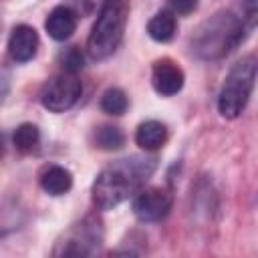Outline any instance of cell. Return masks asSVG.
I'll list each match as a JSON object with an SVG mask.
<instances>
[{
  "instance_id": "1",
  "label": "cell",
  "mask_w": 258,
  "mask_h": 258,
  "mask_svg": "<svg viewBox=\"0 0 258 258\" xmlns=\"http://www.w3.org/2000/svg\"><path fill=\"white\" fill-rule=\"evenodd\" d=\"M157 165L155 157H129L103 169L93 183V202L101 210H111L145 183Z\"/></svg>"
},
{
  "instance_id": "2",
  "label": "cell",
  "mask_w": 258,
  "mask_h": 258,
  "mask_svg": "<svg viewBox=\"0 0 258 258\" xmlns=\"http://www.w3.org/2000/svg\"><path fill=\"white\" fill-rule=\"evenodd\" d=\"M127 16H129L127 0H105L101 4L99 16L87 40V50L95 60H105L117 50L125 32Z\"/></svg>"
},
{
  "instance_id": "3",
  "label": "cell",
  "mask_w": 258,
  "mask_h": 258,
  "mask_svg": "<svg viewBox=\"0 0 258 258\" xmlns=\"http://www.w3.org/2000/svg\"><path fill=\"white\" fill-rule=\"evenodd\" d=\"M254 81H256V56L248 54L230 69L224 81V87L218 97V111L222 117L226 119L240 117L252 95Z\"/></svg>"
},
{
  "instance_id": "4",
  "label": "cell",
  "mask_w": 258,
  "mask_h": 258,
  "mask_svg": "<svg viewBox=\"0 0 258 258\" xmlns=\"http://www.w3.org/2000/svg\"><path fill=\"white\" fill-rule=\"evenodd\" d=\"M242 38V22L230 12L216 14L204 22L194 38V48L204 58H218L228 54Z\"/></svg>"
},
{
  "instance_id": "5",
  "label": "cell",
  "mask_w": 258,
  "mask_h": 258,
  "mask_svg": "<svg viewBox=\"0 0 258 258\" xmlns=\"http://www.w3.org/2000/svg\"><path fill=\"white\" fill-rule=\"evenodd\" d=\"M81 93H83V85L77 79V75L62 73V75L52 77L42 87L40 101H42L44 109H48L52 113H62L79 101Z\"/></svg>"
},
{
  "instance_id": "6",
  "label": "cell",
  "mask_w": 258,
  "mask_h": 258,
  "mask_svg": "<svg viewBox=\"0 0 258 258\" xmlns=\"http://www.w3.org/2000/svg\"><path fill=\"white\" fill-rule=\"evenodd\" d=\"M103 240V232L97 222H83L77 224L62 242L54 248L56 256H91L99 250Z\"/></svg>"
},
{
  "instance_id": "7",
  "label": "cell",
  "mask_w": 258,
  "mask_h": 258,
  "mask_svg": "<svg viewBox=\"0 0 258 258\" xmlns=\"http://www.w3.org/2000/svg\"><path fill=\"white\" fill-rule=\"evenodd\" d=\"M171 194L165 187H147L133 200V212L141 222H157L171 210Z\"/></svg>"
},
{
  "instance_id": "8",
  "label": "cell",
  "mask_w": 258,
  "mask_h": 258,
  "mask_svg": "<svg viewBox=\"0 0 258 258\" xmlns=\"http://www.w3.org/2000/svg\"><path fill=\"white\" fill-rule=\"evenodd\" d=\"M151 85L153 89L163 95V97H171L177 95L183 87V71L169 58L157 60L153 64V73H151Z\"/></svg>"
},
{
  "instance_id": "9",
  "label": "cell",
  "mask_w": 258,
  "mask_h": 258,
  "mask_svg": "<svg viewBox=\"0 0 258 258\" xmlns=\"http://www.w3.org/2000/svg\"><path fill=\"white\" fill-rule=\"evenodd\" d=\"M38 32L28 24L14 26L10 38H8V52L16 62H28L34 58L38 50Z\"/></svg>"
},
{
  "instance_id": "10",
  "label": "cell",
  "mask_w": 258,
  "mask_h": 258,
  "mask_svg": "<svg viewBox=\"0 0 258 258\" xmlns=\"http://www.w3.org/2000/svg\"><path fill=\"white\" fill-rule=\"evenodd\" d=\"M44 28H46L50 38L67 40L75 32V28H77V14L69 6H56L48 14V18L44 22Z\"/></svg>"
},
{
  "instance_id": "11",
  "label": "cell",
  "mask_w": 258,
  "mask_h": 258,
  "mask_svg": "<svg viewBox=\"0 0 258 258\" xmlns=\"http://www.w3.org/2000/svg\"><path fill=\"white\" fill-rule=\"evenodd\" d=\"M167 141V127L161 121H145L137 127L135 133V143L145 149V151H155L159 147H163V143Z\"/></svg>"
},
{
  "instance_id": "12",
  "label": "cell",
  "mask_w": 258,
  "mask_h": 258,
  "mask_svg": "<svg viewBox=\"0 0 258 258\" xmlns=\"http://www.w3.org/2000/svg\"><path fill=\"white\" fill-rule=\"evenodd\" d=\"M40 185L46 194L50 196H62L71 189L73 185V175L69 169L60 167V165H50L42 171L40 175Z\"/></svg>"
},
{
  "instance_id": "13",
  "label": "cell",
  "mask_w": 258,
  "mask_h": 258,
  "mask_svg": "<svg viewBox=\"0 0 258 258\" xmlns=\"http://www.w3.org/2000/svg\"><path fill=\"white\" fill-rule=\"evenodd\" d=\"M147 32L153 40L157 42H167L173 38V32H175V16L169 12V10H161L157 12L149 24H147Z\"/></svg>"
},
{
  "instance_id": "14",
  "label": "cell",
  "mask_w": 258,
  "mask_h": 258,
  "mask_svg": "<svg viewBox=\"0 0 258 258\" xmlns=\"http://www.w3.org/2000/svg\"><path fill=\"white\" fill-rule=\"evenodd\" d=\"M38 139H40V133H38V127L32 125V123H22L16 127L14 135H12V141L16 145L18 151L22 153H30L36 145H38Z\"/></svg>"
},
{
  "instance_id": "15",
  "label": "cell",
  "mask_w": 258,
  "mask_h": 258,
  "mask_svg": "<svg viewBox=\"0 0 258 258\" xmlns=\"http://www.w3.org/2000/svg\"><path fill=\"white\" fill-rule=\"evenodd\" d=\"M95 143H97V147H101L105 151H115V149H121L125 145V135H123V131L119 127L105 125V127L97 129Z\"/></svg>"
},
{
  "instance_id": "16",
  "label": "cell",
  "mask_w": 258,
  "mask_h": 258,
  "mask_svg": "<svg viewBox=\"0 0 258 258\" xmlns=\"http://www.w3.org/2000/svg\"><path fill=\"white\" fill-rule=\"evenodd\" d=\"M127 105H129L127 95L117 87L107 89L101 97V109L109 115H123L127 111Z\"/></svg>"
},
{
  "instance_id": "17",
  "label": "cell",
  "mask_w": 258,
  "mask_h": 258,
  "mask_svg": "<svg viewBox=\"0 0 258 258\" xmlns=\"http://www.w3.org/2000/svg\"><path fill=\"white\" fill-rule=\"evenodd\" d=\"M60 62H62V69L64 73H71V75H77L83 64H85V58H83V52L77 48V46H71L67 48L62 54H60Z\"/></svg>"
},
{
  "instance_id": "18",
  "label": "cell",
  "mask_w": 258,
  "mask_h": 258,
  "mask_svg": "<svg viewBox=\"0 0 258 258\" xmlns=\"http://www.w3.org/2000/svg\"><path fill=\"white\" fill-rule=\"evenodd\" d=\"M105 0H69V8L79 16V14H91L97 6H101Z\"/></svg>"
},
{
  "instance_id": "19",
  "label": "cell",
  "mask_w": 258,
  "mask_h": 258,
  "mask_svg": "<svg viewBox=\"0 0 258 258\" xmlns=\"http://www.w3.org/2000/svg\"><path fill=\"white\" fill-rule=\"evenodd\" d=\"M171 2H173V8L179 14H189L198 6V0H171Z\"/></svg>"
},
{
  "instance_id": "20",
  "label": "cell",
  "mask_w": 258,
  "mask_h": 258,
  "mask_svg": "<svg viewBox=\"0 0 258 258\" xmlns=\"http://www.w3.org/2000/svg\"><path fill=\"white\" fill-rule=\"evenodd\" d=\"M4 149H6V147H4V135L0 133V157L4 155Z\"/></svg>"
}]
</instances>
